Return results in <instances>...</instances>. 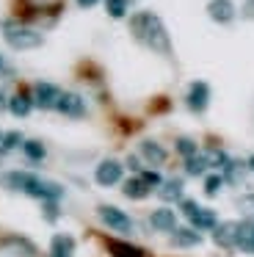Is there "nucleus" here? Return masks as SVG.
<instances>
[{
  "mask_svg": "<svg viewBox=\"0 0 254 257\" xmlns=\"http://www.w3.org/2000/svg\"><path fill=\"white\" fill-rule=\"evenodd\" d=\"M97 216H99V221L105 224L108 229H113V232H119V235H130L133 232V218L127 216L124 210H119V207H113V205H99L97 207Z\"/></svg>",
  "mask_w": 254,
  "mask_h": 257,
  "instance_id": "20e7f679",
  "label": "nucleus"
},
{
  "mask_svg": "<svg viewBox=\"0 0 254 257\" xmlns=\"http://www.w3.org/2000/svg\"><path fill=\"white\" fill-rule=\"evenodd\" d=\"M207 14H210L213 23L226 25V23L235 20L237 12H235V3H232V0H210V3H207Z\"/></svg>",
  "mask_w": 254,
  "mask_h": 257,
  "instance_id": "9b49d317",
  "label": "nucleus"
},
{
  "mask_svg": "<svg viewBox=\"0 0 254 257\" xmlns=\"http://www.w3.org/2000/svg\"><path fill=\"white\" fill-rule=\"evenodd\" d=\"M213 240L221 249H237V221H221L213 229Z\"/></svg>",
  "mask_w": 254,
  "mask_h": 257,
  "instance_id": "9d476101",
  "label": "nucleus"
},
{
  "mask_svg": "<svg viewBox=\"0 0 254 257\" xmlns=\"http://www.w3.org/2000/svg\"><path fill=\"white\" fill-rule=\"evenodd\" d=\"M20 150H22V155H25L31 163L44 161V155H47V147H44L42 141H36V139H25V141H22Z\"/></svg>",
  "mask_w": 254,
  "mask_h": 257,
  "instance_id": "412c9836",
  "label": "nucleus"
},
{
  "mask_svg": "<svg viewBox=\"0 0 254 257\" xmlns=\"http://www.w3.org/2000/svg\"><path fill=\"white\" fill-rule=\"evenodd\" d=\"M158 196L163 202H180V199H185V196H182V180L180 177L163 180V183H160V188H158Z\"/></svg>",
  "mask_w": 254,
  "mask_h": 257,
  "instance_id": "f3484780",
  "label": "nucleus"
},
{
  "mask_svg": "<svg viewBox=\"0 0 254 257\" xmlns=\"http://www.w3.org/2000/svg\"><path fill=\"white\" fill-rule=\"evenodd\" d=\"M149 191H152V188H149L141 177H130V180L121 183V194H124L127 199H147Z\"/></svg>",
  "mask_w": 254,
  "mask_h": 257,
  "instance_id": "6ab92c4d",
  "label": "nucleus"
},
{
  "mask_svg": "<svg viewBox=\"0 0 254 257\" xmlns=\"http://www.w3.org/2000/svg\"><path fill=\"white\" fill-rule=\"evenodd\" d=\"M58 216H61V210H58V202H42V218L44 221H58Z\"/></svg>",
  "mask_w": 254,
  "mask_h": 257,
  "instance_id": "7c9ffc66",
  "label": "nucleus"
},
{
  "mask_svg": "<svg viewBox=\"0 0 254 257\" xmlns=\"http://www.w3.org/2000/svg\"><path fill=\"white\" fill-rule=\"evenodd\" d=\"M55 111L69 116V119H80V116H86V102H83V97L75 94V91H64L58 105H55Z\"/></svg>",
  "mask_w": 254,
  "mask_h": 257,
  "instance_id": "1a4fd4ad",
  "label": "nucleus"
},
{
  "mask_svg": "<svg viewBox=\"0 0 254 257\" xmlns=\"http://www.w3.org/2000/svg\"><path fill=\"white\" fill-rule=\"evenodd\" d=\"M105 12H108V17L121 20L127 14V0H105Z\"/></svg>",
  "mask_w": 254,
  "mask_h": 257,
  "instance_id": "bb28decb",
  "label": "nucleus"
},
{
  "mask_svg": "<svg viewBox=\"0 0 254 257\" xmlns=\"http://www.w3.org/2000/svg\"><path fill=\"white\" fill-rule=\"evenodd\" d=\"M204 158H207L210 169H224L226 163H229V155H226L224 150H215V147H210V150L204 152Z\"/></svg>",
  "mask_w": 254,
  "mask_h": 257,
  "instance_id": "393cba45",
  "label": "nucleus"
},
{
  "mask_svg": "<svg viewBox=\"0 0 254 257\" xmlns=\"http://www.w3.org/2000/svg\"><path fill=\"white\" fill-rule=\"evenodd\" d=\"M237 249L254 254V218H243L237 221Z\"/></svg>",
  "mask_w": 254,
  "mask_h": 257,
  "instance_id": "2eb2a0df",
  "label": "nucleus"
},
{
  "mask_svg": "<svg viewBox=\"0 0 254 257\" xmlns=\"http://www.w3.org/2000/svg\"><path fill=\"white\" fill-rule=\"evenodd\" d=\"M130 34L136 36L141 45H147L149 50L160 53V56H171V39L166 31L163 20L155 12H138L130 20Z\"/></svg>",
  "mask_w": 254,
  "mask_h": 257,
  "instance_id": "f03ea898",
  "label": "nucleus"
},
{
  "mask_svg": "<svg viewBox=\"0 0 254 257\" xmlns=\"http://www.w3.org/2000/svg\"><path fill=\"white\" fill-rule=\"evenodd\" d=\"M180 210H182V213H185V216H188V218H191V216H193V213H196V210H199V205H196V202H193V199H180Z\"/></svg>",
  "mask_w": 254,
  "mask_h": 257,
  "instance_id": "473e14b6",
  "label": "nucleus"
},
{
  "mask_svg": "<svg viewBox=\"0 0 254 257\" xmlns=\"http://www.w3.org/2000/svg\"><path fill=\"white\" fill-rule=\"evenodd\" d=\"M0 69H3V58H0Z\"/></svg>",
  "mask_w": 254,
  "mask_h": 257,
  "instance_id": "ea45409f",
  "label": "nucleus"
},
{
  "mask_svg": "<svg viewBox=\"0 0 254 257\" xmlns=\"http://www.w3.org/2000/svg\"><path fill=\"white\" fill-rule=\"evenodd\" d=\"M246 172H248V169L243 166L240 161H232V158H229V163H226V166L221 169V177H224V183L237 185V183L243 180V174H246Z\"/></svg>",
  "mask_w": 254,
  "mask_h": 257,
  "instance_id": "4be33fe9",
  "label": "nucleus"
},
{
  "mask_svg": "<svg viewBox=\"0 0 254 257\" xmlns=\"http://www.w3.org/2000/svg\"><path fill=\"white\" fill-rule=\"evenodd\" d=\"M177 152H180V155L182 158H193V155H196V152H199V147H196V141H193V139H185V136H182V139H177Z\"/></svg>",
  "mask_w": 254,
  "mask_h": 257,
  "instance_id": "cd10ccee",
  "label": "nucleus"
},
{
  "mask_svg": "<svg viewBox=\"0 0 254 257\" xmlns=\"http://www.w3.org/2000/svg\"><path fill=\"white\" fill-rule=\"evenodd\" d=\"M61 94H64V91H61L55 83H47V80H39V83L33 86V94H31V97H33V105L44 108V111H53V108L58 105Z\"/></svg>",
  "mask_w": 254,
  "mask_h": 257,
  "instance_id": "0eeeda50",
  "label": "nucleus"
},
{
  "mask_svg": "<svg viewBox=\"0 0 254 257\" xmlns=\"http://www.w3.org/2000/svg\"><path fill=\"white\" fill-rule=\"evenodd\" d=\"M72 254H75V238L66 232L53 235V240H50V257H72Z\"/></svg>",
  "mask_w": 254,
  "mask_h": 257,
  "instance_id": "dca6fc26",
  "label": "nucleus"
},
{
  "mask_svg": "<svg viewBox=\"0 0 254 257\" xmlns=\"http://www.w3.org/2000/svg\"><path fill=\"white\" fill-rule=\"evenodd\" d=\"M108 249L113 257H144V251L133 243H124V240H108Z\"/></svg>",
  "mask_w": 254,
  "mask_h": 257,
  "instance_id": "5701e85b",
  "label": "nucleus"
},
{
  "mask_svg": "<svg viewBox=\"0 0 254 257\" xmlns=\"http://www.w3.org/2000/svg\"><path fill=\"white\" fill-rule=\"evenodd\" d=\"M185 102H188V108H191L193 113L207 111V105H210V86L204 83V80H193V83L188 86Z\"/></svg>",
  "mask_w": 254,
  "mask_h": 257,
  "instance_id": "6e6552de",
  "label": "nucleus"
},
{
  "mask_svg": "<svg viewBox=\"0 0 254 257\" xmlns=\"http://www.w3.org/2000/svg\"><path fill=\"white\" fill-rule=\"evenodd\" d=\"M138 177H141L149 188H160V183H163L160 172H155V169H141V174H138Z\"/></svg>",
  "mask_w": 254,
  "mask_h": 257,
  "instance_id": "2f4dec72",
  "label": "nucleus"
},
{
  "mask_svg": "<svg viewBox=\"0 0 254 257\" xmlns=\"http://www.w3.org/2000/svg\"><path fill=\"white\" fill-rule=\"evenodd\" d=\"M0 185L14 194H25L33 196V199L42 202H58L64 196V185L53 183V180H44L33 172H22V169H11V172L0 174Z\"/></svg>",
  "mask_w": 254,
  "mask_h": 257,
  "instance_id": "f257e3e1",
  "label": "nucleus"
},
{
  "mask_svg": "<svg viewBox=\"0 0 254 257\" xmlns=\"http://www.w3.org/2000/svg\"><path fill=\"white\" fill-rule=\"evenodd\" d=\"M0 251L9 257H39L36 243L28 240L25 235H3L0 238Z\"/></svg>",
  "mask_w": 254,
  "mask_h": 257,
  "instance_id": "39448f33",
  "label": "nucleus"
},
{
  "mask_svg": "<svg viewBox=\"0 0 254 257\" xmlns=\"http://www.w3.org/2000/svg\"><path fill=\"white\" fill-rule=\"evenodd\" d=\"M199 243H202V235L193 227H177L171 232V246H177V249H193Z\"/></svg>",
  "mask_w": 254,
  "mask_h": 257,
  "instance_id": "ddd939ff",
  "label": "nucleus"
},
{
  "mask_svg": "<svg viewBox=\"0 0 254 257\" xmlns=\"http://www.w3.org/2000/svg\"><path fill=\"white\" fill-rule=\"evenodd\" d=\"M207 158H204V152H196L193 158H185V174L188 177H199V174L207 172Z\"/></svg>",
  "mask_w": 254,
  "mask_h": 257,
  "instance_id": "b1692460",
  "label": "nucleus"
},
{
  "mask_svg": "<svg viewBox=\"0 0 254 257\" xmlns=\"http://www.w3.org/2000/svg\"><path fill=\"white\" fill-rule=\"evenodd\" d=\"M6 108H9V100H6V94H3V91H0V113H3Z\"/></svg>",
  "mask_w": 254,
  "mask_h": 257,
  "instance_id": "c9c22d12",
  "label": "nucleus"
},
{
  "mask_svg": "<svg viewBox=\"0 0 254 257\" xmlns=\"http://www.w3.org/2000/svg\"><path fill=\"white\" fill-rule=\"evenodd\" d=\"M224 185V177L221 174H204V194L207 196H215Z\"/></svg>",
  "mask_w": 254,
  "mask_h": 257,
  "instance_id": "c85d7f7f",
  "label": "nucleus"
},
{
  "mask_svg": "<svg viewBox=\"0 0 254 257\" xmlns=\"http://www.w3.org/2000/svg\"><path fill=\"white\" fill-rule=\"evenodd\" d=\"M237 210L246 213L248 218H254V191H248V194L237 196Z\"/></svg>",
  "mask_w": 254,
  "mask_h": 257,
  "instance_id": "c756f323",
  "label": "nucleus"
},
{
  "mask_svg": "<svg viewBox=\"0 0 254 257\" xmlns=\"http://www.w3.org/2000/svg\"><path fill=\"white\" fill-rule=\"evenodd\" d=\"M246 169H251V172H254V155H251V158H248V161H246Z\"/></svg>",
  "mask_w": 254,
  "mask_h": 257,
  "instance_id": "4c0bfd02",
  "label": "nucleus"
},
{
  "mask_svg": "<svg viewBox=\"0 0 254 257\" xmlns=\"http://www.w3.org/2000/svg\"><path fill=\"white\" fill-rule=\"evenodd\" d=\"M138 155H141L147 163H152V166H163L166 163V150L158 144V141H152V139H147V141L138 144Z\"/></svg>",
  "mask_w": 254,
  "mask_h": 257,
  "instance_id": "4468645a",
  "label": "nucleus"
},
{
  "mask_svg": "<svg viewBox=\"0 0 254 257\" xmlns=\"http://www.w3.org/2000/svg\"><path fill=\"white\" fill-rule=\"evenodd\" d=\"M9 111L14 113L17 119H22V116H28V113L33 111V97L28 94V91H20V94H14V97H9Z\"/></svg>",
  "mask_w": 254,
  "mask_h": 257,
  "instance_id": "a211bd4d",
  "label": "nucleus"
},
{
  "mask_svg": "<svg viewBox=\"0 0 254 257\" xmlns=\"http://www.w3.org/2000/svg\"><path fill=\"white\" fill-rule=\"evenodd\" d=\"M22 133H17V130H9V133H3V147H0V155H9V152H14L17 147H22Z\"/></svg>",
  "mask_w": 254,
  "mask_h": 257,
  "instance_id": "a878e982",
  "label": "nucleus"
},
{
  "mask_svg": "<svg viewBox=\"0 0 254 257\" xmlns=\"http://www.w3.org/2000/svg\"><path fill=\"white\" fill-rule=\"evenodd\" d=\"M149 224H152V229H158V232H174L177 229V213L171 210V207H158V210L149 213Z\"/></svg>",
  "mask_w": 254,
  "mask_h": 257,
  "instance_id": "f8f14e48",
  "label": "nucleus"
},
{
  "mask_svg": "<svg viewBox=\"0 0 254 257\" xmlns=\"http://www.w3.org/2000/svg\"><path fill=\"white\" fill-rule=\"evenodd\" d=\"M0 147H3V130H0Z\"/></svg>",
  "mask_w": 254,
  "mask_h": 257,
  "instance_id": "58836bf2",
  "label": "nucleus"
},
{
  "mask_svg": "<svg viewBox=\"0 0 254 257\" xmlns=\"http://www.w3.org/2000/svg\"><path fill=\"white\" fill-rule=\"evenodd\" d=\"M97 0H77V6H83V9H88V6H94Z\"/></svg>",
  "mask_w": 254,
  "mask_h": 257,
  "instance_id": "e433bc0d",
  "label": "nucleus"
},
{
  "mask_svg": "<svg viewBox=\"0 0 254 257\" xmlns=\"http://www.w3.org/2000/svg\"><path fill=\"white\" fill-rule=\"evenodd\" d=\"M121 174H124V166H121L119 161H113V158L99 161L97 169H94V180H97V185H102V188L119 185L121 183Z\"/></svg>",
  "mask_w": 254,
  "mask_h": 257,
  "instance_id": "423d86ee",
  "label": "nucleus"
},
{
  "mask_svg": "<svg viewBox=\"0 0 254 257\" xmlns=\"http://www.w3.org/2000/svg\"><path fill=\"white\" fill-rule=\"evenodd\" d=\"M191 224H193V229H199V232H204V229H215L218 216H215V210H210V207H199V210L191 216Z\"/></svg>",
  "mask_w": 254,
  "mask_h": 257,
  "instance_id": "aec40b11",
  "label": "nucleus"
},
{
  "mask_svg": "<svg viewBox=\"0 0 254 257\" xmlns=\"http://www.w3.org/2000/svg\"><path fill=\"white\" fill-rule=\"evenodd\" d=\"M0 28H3L6 45L14 47V50H33V47H42V42H44V36L36 28H31L25 23H17V20H3Z\"/></svg>",
  "mask_w": 254,
  "mask_h": 257,
  "instance_id": "7ed1b4c3",
  "label": "nucleus"
},
{
  "mask_svg": "<svg viewBox=\"0 0 254 257\" xmlns=\"http://www.w3.org/2000/svg\"><path fill=\"white\" fill-rule=\"evenodd\" d=\"M127 169L141 174V161H138V155H130V158H127Z\"/></svg>",
  "mask_w": 254,
  "mask_h": 257,
  "instance_id": "72a5a7b5",
  "label": "nucleus"
},
{
  "mask_svg": "<svg viewBox=\"0 0 254 257\" xmlns=\"http://www.w3.org/2000/svg\"><path fill=\"white\" fill-rule=\"evenodd\" d=\"M243 17H248V20L254 17V0H246V6H243Z\"/></svg>",
  "mask_w": 254,
  "mask_h": 257,
  "instance_id": "f704fd0d",
  "label": "nucleus"
}]
</instances>
